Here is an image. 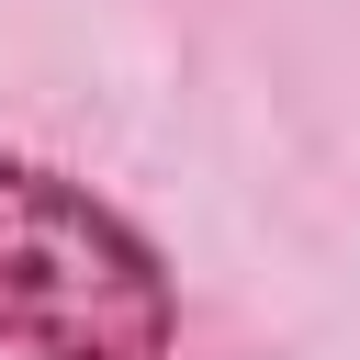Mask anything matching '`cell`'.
I'll return each instance as SVG.
<instances>
[{"instance_id":"1","label":"cell","mask_w":360,"mask_h":360,"mask_svg":"<svg viewBox=\"0 0 360 360\" xmlns=\"http://www.w3.org/2000/svg\"><path fill=\"white\" fill-rule=\"evenodd\" d=\"M0 349L11 360H169L180 270L90 180L0 146Z\"/></svg>"}]
</instances>
